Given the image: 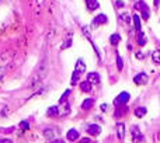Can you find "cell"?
<instances>
[{"instance_id": "obj_1", "label": "cell", "mask_w": 160, "mask_h": 143, "mask_svg": "<svg viewBox=\"0 0 160 143\" xmlns=\"http://www.w3.org/2000/svg\"><path fill=\"white\" fill-rule=\"evenodd\" d=\"M11 58H13V55L11 53H3L1 56H0V76L6 72V69L9 67V65H10V62H11Z\"/></svg>"}, {"instance_id": "obj_2", "label": "cell", "mask_w": 160, "mask_h": 143, "mask_svg": "<svg viewBox=\"0 0 160 143\" xmlns=\"http://www.w3.org/2000/svg\"><path fill=\"white\" fill-rule=\"evenodd\" d=\"M135 8L142 11V17H143V20L149 18V7H147V4L145 3V1H138V3L135 4Z\"/></svg>"}, {"instance_id": "obj_3", "label": "cell", "mask_w": 160, "mask_h": 143, "mask_svg": "<svg viewBox=\"0 0 160 143\" xmlns=\"http://www.w3.org/2000/svg\"><path fill=\"white\" fill-rule=\"evenodd\" d=\"M129 98H131V96H129V93H127V91H124V93H121L118 97L115 98V105H122V104H127L129 101Z\"/></svg>"}, {"instance_id": "obj_4", "label": "cell", "mask_w": 160, "mask_h": 143, "mask_svg": "<svg viewBox=\"0 0 160 143\" xmlns=\"http://www.w3.org/2000/svg\"><path fill=\"white\" fill-rule=\"evenodd\" d=\"M134 81L136 84H146L147 83V74L146 73H139L134 77Z\"/></svg>"}, {"instance_id": "obj_5", "label": "cell", "mask_w": 160, "mask_h": 143, "mask_svg": "<svg viewBox=\"0 0 160 143\" xmlns=\"http://www.w3.org/2000/svg\"><path fill=\"white\" fill-rule=\"evenodd\" d=\"M87 132H89L91 136H97V135H100V133H101V128H100L98 125H90L89 129H87Z\"/></svg>"}, {"instance_id": "obj_6", "label": "cell", "mask_w": 160, "mask_h": 143, "mask_svg": "<svg viewBox=\"0 0 160 143\" xmlns=\"http://www.w3.org/2000/svg\"><path fill=\"white\" fill-rule=\"evenodd\" d=\"M84 70H86V65H84V62L82 59H79L76 63V67H75V72H77L79 74H82V73H84Z\"/></svg>"}, {"instance_id": "obj_7", "label": "cell", "mask_w": 160, "mask_h": 143, "mask_svg": "<svg viewBox=\"0 0 160 143\" xmlns=\"http://www.w3.org/2000/svg\"><path fill=\"white\" fill-rule=\"evenodd\" d=\"M55 136H56V130L55 129H45L44 130V137L45 139L51 140V139H55Z\"/></svg>"}, {"instance_id": "obj_8", "label": "cell", "mask_w": 160, "mask_h": 143, "mask_svg": "<svg viewBox=\"0 0 160 143\" xmlns=\"http://www.w3.org/2000/svg\"><path fill=\"white\" fill-rule=\"evenodd\" d=\"M79 139V132L76 129H70L68 132V140H70V142H75Z\"/></svg>"}, {"instance_id": "obj_9", "label": "cell", "mask_w": 160, "mask_h": 143, "mask_svg": "<svg viewBox=\"0 0 160 143\" xmlns=\"http://www.w3.org/2000/svg\"><path fill=\"white\" fill-rule=\"evenodd\" d=\"M87 80H89L91 84H97V83H100V76H98L97 73H89Z\"/></svg>"}, {"instance_id": "obj_10", "label": "cell", "mask_w": 160, "mask_h": 143, "mask_svg": "<svg viewBox=\"0 0 160 143\" xmlns=\"http://www.w3.org/2000/svg\"><path fill=\"white\" fill-rule=\"evenodd\" d=\"M86 3H87V7H89L90 11H93V10H97L98 8V1L97 0H86Z\"/></svg>"}, {"instance_id": "obj_11", "label": "cell", "mask_w": 160, "mask_h": 143, "mask_svg": "<svg viewBox=\"0 0 160 143\" xmlns=\"http://www.w3.org/2000/svg\"><path fill=\"white\" fill-rule=\"evenodd\" d=\"M117 135H118V139H124V136H125V126H124V124H118Z\"/></svg>"}, {"instance_id": "obj_12", "label": "cell", "mask_w": 160, "mask_h": 143, "mask_svg": "<svg viewBox=\"0 0 160 143\" xmlns=\"http://www.w3.org/2000/svg\"><path fill=\"white\" fill-rule=\"evenodd\" d=\"M105 23H107V16H104V14H100V16H97L96 18H94V25L105 24Z\"/></svg>"}, {"instance_id": "obj_13", "label": "cell", "mask_w": 160, "mask_h": 143, "mask_svg": "<svg viewBox=\"0 0 160 143\" xmlns=\"http://www.w3.org/2000/svg\"><path fill=\"white\" fill-rule=\"evenodd\" d=\"M93 105H94V100H93V98H87L83 104H82V108H83V110H89Z\"/></svg>"}, {"instance_id": "obj_14", "label": "cell", "mask_w": 160, "mask_h": 143, "mask_svg": "<svg viewBox=\"0 0 160 143\" xmlns=\"http://www.w3.org/2000/svg\"><path fill=\"white\" fill-rule=\"evenodd\" d=\"M80 88H82V91H84V93H89V91L91 90V83H90L89 80H87V81H83V83L80 84Z\"/></svg>"}, {"instance_id": "obj_15", "label": "cell", "mask_w": 160, "mask_h": 143, "mask_svg": "<svg viewBox=\"0 0 160 143\" xmlns=\"http://www.w3.org/2000/svg\"><path fill=\"white\" fill-rule=\"evenodd\" d=\"M119 41H121V37H119L118 34H112V35L110 37V42H111L112 45H118Z\"/></svg>"}, {"instance_id": "obj_16", "label": "cell", "mask_w": 160, "mask_h": 143, "mask_svg": "<svg viewBox=\"0 0 160 143\" xmlns=\"http://www.w3.org/2000/svg\"><path fill=\"white\" fill-rule=\"evenodd\" d=\"M134 24H135V30H136V31H141V18H139V16H136V14H135L134 16Z\"/></svg>"}, {"instance_id": "obj_17", "label": "cell", "mask_w": 160, "mask_h": 143, "mask_svg": "<svg viewBox=\"0 0 160 143\" xmlns=\"http://www.w3.org/2000/svg\"><path fill=\"white\" fill-rule=\"evenodd\" d=\"M145 114H146V108H145V107H139V108L135 110V115L138 118H142Z\"/></svg>"}, {"instance_id": "obj_18", "label": "cell", "mask_w": 160, "mask_h": 143, "mask_svg": "<svg viewBox=\"0 0 160 143\" xmlns=\"http://www.w3.org/2000/svg\"><path fill=\"white\" fill-rule=\"evenodd\" d=\"M138 44L139 45H145L146 44V37H145V34L139 31V35H138Z\"/></svg>"}, {"instance_id": "obj_19", "label": "cell", "mask_w": 160, "mask_h": 143, "mask_svg": "<svg viewBox=\"0 0 160 143\" xmlns=\"http://www.w3.org/2000/svg\"><path fill=\"white\" fill-rule=\"evenodd\" d=\"M152 58H153V60L156 63H160V51H154L152 53Z\"/></svg>"}, {"instance_id": "obj_20", "label": "cell", "mask_w": 160, "mask_h": 143, "mask_svg": "<svg viewBox=\"0 0 160 143\" xmlns=\"http://www.w3.org/2000/svg\"><path fill=\"white\" fill-rule=\"evenodd\" d=\"M132 135H135L134 140H142V135H139V132H138V128H134V129H132Z\"/></svg>"}, {"instance_id": "obj_21", "label": "cell", "mask_w": 160, "mask_h": 143, "mask_svg": "<svg viewBox=\"0 0 160 143\" xmlns=\"http://www.w3.org/2000/svg\"><path fill=\"white\" fill-rule=\"evenodd\" d=\"M58 112H59L58 107L55 105V107H51V108H49V111H48V115H49V117H52V115H56Z\"/></svg>"}, {"instance_id": "obj_22", "label": "cell", "mask_w": 160, "mask_h": 143, "mask_svg": "<svg viewBox=\"0 0 160 143\" xmlns=\"http://www.w3.org/2000/svg\"><path fill=\"white\" fill-rule=\"evenodd\" d=\"M69 96H70V90H66V91L63 93V96L60 97V104H63V103H65V100H66V98L69 97Z\"/></svg>"}, {"instance_id": "obj_23", "label": "cell", "mask_w": 160, "mask_h": 143, "mask_svg": "<svg viewBox=\"0 0 160 143\" xmlns=\"http://www.w3.org/2000/svg\"><path fill=\"white\" fill-rule=\"evenodd\" d=\"M122 59H121V56H119V55H118V56H117V67H118V70H122Z\"/></svg>"}, {"instance_id": "obj_24", "label": "cell", "mask_w": 160, "mask_h": 143, "mask_svg": "<svg viewBox=\"0 0 160 143\" xmlns=\"http://www.w3.org/2000/svg\"><path fill=\"white\" fill-rule=\"evenodd\" d=\"M121 20H124L125 24H129V23H131V17H129L128 14H121Z\"/></svg>"}, {"instance_id": "obj_25", "label": "cell", "mask_w": 160, "mask_h": 143, "mask_svg": "<svg viewBox=\"0 0 160 143\" xmlns=\"http://www.w3.org/2000/svg\"><path fill=\"white\" fill-rule=\"evenodd\" d=\"M79 77H80V74H79L77 72H75V73H73V77H72V84H76V81L79 80Z\"/></svg>"}, {"instance_id": "obj_26", "label": "cell", "mask_w": 160, "mask_h": 143, "mask_svg": "<svg viewBox=\"0 0 160 143\" xmlns=\"http://www.w3.org/2000/svg\"><path fill=\"white\" fill-rule=\"evenodd\" d=\"M70 42H72L70 39H68V41H65V44H63V45H62V49H66V48H69V46L72 45Z\"/></svg>"}, {"instance_id": "obj_27", "label": "cell", "mask_w": 160, "mask_h": 143, "mask_svg": "<svg viewBox=\"0 0 160 143\" xmlns=\"http://www.w3.org/2000/svg\"><path fill=\"white\" fill-rule=\"evenodd\" d=\"M20 128H23V129H24V130H27V129H28V124H27V122H24V121H23V122L20 124Z\"/></svg>"}, {"instance_id": "obj_28", "label": "cell", "mask_w": 160, "mask_h": 143, "mask_svg": "<svg viewBox=\"0 0 160 143\" xmlns=\"http://www.w3.org/2000/svg\"><path fill=\"white\" fill-rule=\"evenodd\" d=\"M115 4H117V7H124V6H125V3H124L122 0H117Z\"/></svg>"}, {"instance_id": "obj_29", "label": "cell", "mask_w": 160, "mask_h": 143, "mask_svg": "<svg viewBox=\"0 0 160 143\" xmlns=\"http://www.w3.org/2000/svg\"><path fill=\"white\" fill-rule=\"evenodd\" d=\"M136 58H138V59H143V58H145V55H143L142 52H138V53H136Z\"/></svg>"}, {"instance_id": "obj_30", "label": "cell", "mask_w": 160, "mask_h": 143, "mask_svg": "<svg viewBox=\"0 0 160 143\" xmlns=\"http://www.w3.org/2000/svg\"><path fill=\"white\" fill-rule=\"evenodd\" d=\"M107 108H108V105H107V104H102L101 105V110L102 111H107Z\"/></svg>"}, {"instance_id": "obj_31", "label": "cell", "mask_w": 160, "mask_h": 143, "mask_svg": "<svg viewBox=\"0 0 160 143\" xmlns=\"http://www.w3.org/2000/svg\"><path fill=\"white\" fill-rule=\"evenodd\" d=\"M82 142H90L89 137H84V139H82Z\"/></svg>"}, {"instance_id": "obj_32", "label": "cell", "mask_w": 160, "mask_h": 143, "mask_svg": "<svg viewBox=\"0 0 160 143\" xmlns=\"http://www.w3.org/2000/svg\"><path fill=\"white\" fill-rule=\"evenodd\" d=\"M153 3H154V6L157 7V4H159V0H153Z\"/></svg>"}]
</instances>
